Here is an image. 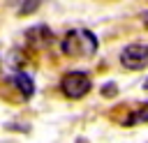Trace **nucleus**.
<instances>
[{"instance_id": "7ed1b4c3", "label": "nucleus", "mask_w": 148, "mask_h": 143, "mask_svg": "<svg viewBox=\"0 0 148 143\" xmlns=\"http://www.w3.org/2000/svg\"><path fill=\"white\" fill-rule=\"evenodd\" d=\"M120 65L132 72L143 69L148 65V44H127L120 51Z\"/></svg>"}, {"instance_id": "39448f33", "label": "nucleus", "mask_w": 148, "mask_h": 143, "mask_svg": "<svg viewBox=\"0 0 148 143\" xmlns=\"http://www.w3.org/2000/svg\"><path fill=\"white\" fill-rule=\"evenodd\" d=\"M136 122H148V101L143 106H139L134 113H130L123 125H136Z\"/></svg>"}, {"instance_id": "423d86ee", "label": "nucleus", "mask_w": 148, "mask_h": 143, "mask_svg": "<svg viewBox=\"0 0 148 143\" xmlns=\"http://www.w3.org/2000/svg\"><path fill=\"white\" fill-rule=\"evenodd\" d=\"M39 2H42V0H25V2L21 5V16H25V14H30L32 9H37Z\"/></svg>"}, {"instance_id": "f03ea898", "label": "nucleus", "mask_w": 148, "mask_h": 143, "mask_svg": "<svg viewBox=\"0 0 148 143\" xmlns=\"http://www.w3.org/2000/svg\"><path fill=\"white\" fill-rule=\"evenodd\" d=\"M90 88H92V81L86 72H67L60 78V90L67 99H81L90 92Z\"/></svg>"}, {"instance_id": "0eeeda50", "label": "nucleus", "mask_w": 148, "mask_h": 143, "mask_svg": "<svg viewBox=\"0 0 148 143\" xmlns=\"http://www.w3.org/2000/svg\"><path fill=\"white\" fill-rule=\"evenodd\" d=\"M143 88H146V90H148V78H146V83H143Z\"/></svg>"}, {"instance_id": "20e7f679", "label": "nucleus", "mask_w": 148, "mask_h": 143, "mask_svg": "<svg viewBox=\"0 0 148 143\" xmlns=\"http://www.w3.org/2000/svg\"><path fill=\"white\" fill-rule=\"evenodd\" d=\"M14 83H16V88L23 92V97H32V92H35V83H32V78H30L28 74H23V72L14 74Z\"/></svg>"}, {"instance_id": "f257e3e1", "label": "nucleus", "mask_w": 148, "mask_h": 143, "mask_svg": "<svg viewBox=\"0 0 148 143\" xmlns=\"http://www.w3.org/2000/svg\"><path fill=\"white\" fill-rule=\"evenodd\" d=\"M97 51V37L90 30H69L62 39L65 55H92Z\"/></svg>"}]
</instances>
